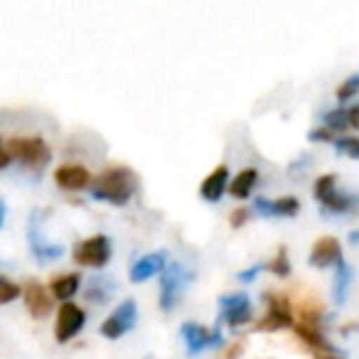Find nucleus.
Segmentation results:
<instances>
[{
	"mask_svg": "<svg viewBox=\"0 0 359 359\" xmlns=\"http://www.w3.org/2000/svg\"><path fill=\"white\" fill-rule=\"evenodd\" d=\"M138 190V175L126 165H114L104 170L99 177L91 180V195L94 200L109 202V205L123 207Z\"/></svg>",
	"mask_w": 359,
	"mask_h": 359,
	"instance_id": "1",
	"label": "nucleus"
},
{
	"mask_svg": "<svg viewBox=\"0 0 359 359\" xmlns=\"http://www.w3.org/2000/svg\"><path fill=\"white\" fill-rule=\"evenodd\" d=\"M11 160H18L25 168L30 170H42L47 163L52 160V150L50 145L45 143L37 135H20V138H11L6 145Z\"/></svg>",
	"mask_w": 359,
	"mask_h": 359,
	"instance_id": "2",
	"label": "nucleus"
},
{
	"mask_svg": "<svg viewBox=\"0 0 359 359\" xmlns=\"http://www.w3.org/2000/svg\"><path fill=\"white\" fill-rule=\"evenodd\" d=\"M315 200L323 205V210L334 212V215H347L357 207V197L349 195V192L337 190V180L334 175H323V177L315 180Z\"/></svg>",
	"mask_w": 359,
	"mask_h": 359,
	"instance_id": "3",
	"label": "nucleus"
},
{
	"mask_svg": "<svg viewBox=\"0 0 359 359\" xmlns=\"http://www.w3.org/2000/svg\"><path fill=\"white\" fill-rule=\"evenodd\" d=\"M192 280V276L187 273V269L177 261H170L163 269V276H160V310L170 313L175 310V305L180 303V295L185 290V285Z\"/></svg>",
	"mask_w": 359,
	"mask_h": 359,
	"instance_id": "4",
	"label": "nucleus"
},
{
	"mask_svg": "<svg viewBox=\"0 0 359 359\" xmlns=\"http://www.w3.org/2000/svg\"><path fill=\"white\" fill-rule=\"evenodd\" d=\"M74 261L79 266H86V269H104L106 264L111 261V241L109 236L96 234L89 236V239L79 241L72 251Z\"/></svg>",
	"mask_w": 359,
	"mask_h": 359,
	"instance_id": "5",
	"label": "nucleus"
},
{
	"mask_svg": "<svg viewBox=\"0 0 359 359\" xmlns=\"http://www.w3.org/2000/svg\"><path fill=\"white\" fill-rule=\"evenodd\" d=\"M180 332H182V339H185V347H187V354H190V357H197V354L205 352V349L219 347L222 339H224L219 332V327L210 330L200 323H185L182 327H180Z\"/></svg>",
	"mask_w": 359,
	"mask_h": 359,
	"instance_id": "6",
	"label": "nucleus"
},
{
	"mask_svg": "<svg viewBox=\"0 0 359 359\" xmlns=\"http://www.w3.org/2000/svg\"><path fill=\"white\" fill-rule=\"evenodd\" d=\"M135 320H138V305H135V300H123V303L101 323V334L109 339H118V337H123L128 330H133Z\"/></svg>",
	"mask_w": 359,
	"mask_h": 359,
	"instance_id": "7",
	"label": "nucleus"
},
{
	"mask_svg": "<svg viewBox=\"0 0 359 359\" xmlns=\"http://www.w3.org/2000/svg\"><path fill=\"white\" fill-rule=\"evenodd\" d=\"M86 323V313L76 303H62V308L57 310V325H55V337L60 344L74 339L81 332Z\"/></svg>",
	"mask_w": 359,
	"mask_h": 359,
	"instance_id": "8",
	"label": "nucleus"
},
{
	"mask_svg": "<svg viewBox=\"0 0 359 359\" xmlns=\"http://www.w3.org/2000/svg\"><path fill=\"white\" fill-rule=\"evenodd\" d=\"M254 318V308L246 293H229L219 298V320L231 327H239L244 323H251Z\"/></svg>",
	"mask_w": 359,
	"mask_h": 359,
	"instance_id": "9",
	"label": "nucleus"
},
{
	"mask_svg": "<svg viewBox=\"0 0 359 359\" xmlns=\"http://www.w3.org/2000/svg\"><path fill=\"white\" fill-rule=\"evenodd\" d=\"M22 300H25L30 315L37 320L47 318V315L52 313V303H55L50 290H47L40 280H27V283L22 285Z\"/></svg>",
	"mask_w": 359,
	"mask_h": 359,
	"instance_id": "10",
	"label": "nucleus"
},
{
	"mask_svg": "<svg viewBox=\"0 0 359 359\" xmlns=\"http://www.w3.org/2000/svg\"><path fill=\"white\" fill-rule=\"evenodd\" d=\"M266 303H269V313L259 323V330H283L293 325V313H290V305L283 295L269 293Z\"/></svg>",
	"mask_w": 359,
	"mask_h": 359,
	"instance_id": "11",
	"label": "nucleus"
},
{
	"mask_svg": "<svg viewBox=\"0 0 359 359\" xmlns=\"http://www.w3.org/2000/svg\"><path fill=\"white\" fill-rule=\"evenodd\" d=\"M91 172L84 168V165H74V163H67V165H60L55 172V182L67 192H79V190H86L91 185Z\"/></svg>",
	"mask_w": 359,
	"mask_h": 359,
	"instance_id": "12",
	"label": "nucleus"
},
{
	"mask_svg": "<svg viewBox=\"0 0 359 359\" xmlns=\"http://www.w3.org/2000/svg\"><path fill=\"white\" fill-rule=\"evenodd\" d=\"M342 259V246L334 236H320L318 241L310 249V266L315 269H330V266H337V261Z\"/></svg>",
	"mask_w": 359,
	"mask_h": 359,
	"instance_id": "13",
	"label": "nucleus"
},
{
	"mask_svg": "<svg viewBox=\"0 0 359 359\" xmlns=\"http://www.w3.org/2000/svg\"><path fill=\"white\" fill-rule=\"evenodd\" d=\"M168 266V251H153L148 256H140L133 266H130V280L133 283H143V280L153 278L155 273Z\"/></svg>",
	"mask_w": 359,
	"mask_h": 359,
	"instance_id": "14",
	"label": "nucleus"
},
{
	"mask_svg": "<svg viewBox=\"0 0 359 359\" xmlns=\"http://www.w3.org/2000/svg\"><path fill=\"white\" fill-rule=\"evenodd\" d=\"M254 210L261 217H295L300 210V202L295 197H278V200H266V197H256Z\"/></svg>",
	"mask_w": 359,
	"mask_h": 359,
	"instance_id": "15",
	"label": "nucleus"
},
{
	"mask_svg": "<svg viewBox=\"0 0 359 359\" xmlns=\"http://www.w3.org/2000/svg\"><path fill=\"white\" fill-rule=\"evenodd\" d=\"M226 182H229V168H226V165H219V168H215V170H212V172L205 177V182L200 185L202 200L217 202L222 195H224Z\"/></svg>",
	"mask_w": 359,
	"mask_h": 359,
	"instance_id": "16",
	"label": "nucleus"
},
{
	"mask_svg": "<svg viewBox=\"0 0 359 359\" xmlns=\"http://www.w3.org/2000/svg\"><path fill=\"white\" fill-rule=\"evenodd\" d=\"M354 283V269L347 264L344 259L337 261V273H334V280H332V298L337 305H342L347 300V293Z\"/></svg>",
	"mask_w": 359,
	"mask_h": 359,
	"instance_id": "17",
	"label": "nucleus"
},
{
	"mask_svg": "<svg viewBox=\"0 0 359 359\" xmlns=\"http://www.w3.org/2000/svg\"><path fill=\"white\" fill-rule=\"evenodd\" d=\"M79 285H81L79 273H62V276H57V278H52L50 295H52V298H57V300H65V303H69V298H72V295H76Z\"/></svg>",
	"mask_w": 359,
	"mask_h": 359,
	"instance_id": "18",
	"label": "nucleus"
},
{
	"mask_svg": "<svg viewBox=\"0 0 359 359\" xmlns=\"http://www.w3.org/2000/svg\"><path fill=\"white\" fill-rule=\"evenodd\" d=\"M256 180H259V170H254V168L241 170V172L231 180V185H229L231 197H236V200H246V197L251 195V190H254Z\"/></svg>",
	"mask_w": 359,
	"mask_h": 359,
	"instance_id": "19",
	"label": "nucleus"
},
{
	"mask_svg": "<svg viewBox=\"0 0 359 359\" xmlns=\"http://www.w3.org/2000/svg\"><path fill=\"white\" fill-rule=\"evenodd\" d=\"M295 332H298V337L303 339V342H308L313 349H320V352H327V354H337V349L332 347V344L325 339V334L320 332V330L315 327H305V325H298L295 327Z\"/></svg>",
	"mask_w": 359,
	"mask_h": 359,
	"instance_id": "20",
	"label": "nucleus"
},
{
	"mask_svg": "<svg viewBox=\"0 0 359 359\" xmlns=\"http://www.w3.org/2000/svg\"><path fill=\"white\" fill-rule=\"evenodd\" d=\"M334 150L342 155H347V158L352 160H359V138H354V135H342V138H334Z\"/></svg>",
	"mask_w": 359,
	"mask_h": 359,
	"instance_id": "21",
	"label": "nucleus"
},
{
	"mask_svg": "<svg viewBox=\"0 0 359 359\" xmlns=\"http://www.w3.org/2000/svg\"><path fill=\"white\" fill-rule=\"evenodd\" d=\"M264 269H269L271 273L280 276V278L290 276V261H288V254H285V249H278V254H276L273 259H271L269 264L264 266Z\"/></svg>",
	"mask_w": 359,
	"mask_h": 359,
	"instance_id": "22",
	"label": "nucleus"
},
{
	"mask_svg": "<svg viewBox=\"0 0 359 359\" xmlns=\"http://www.w3.org/2000/svg\"><path fill=\"white\" fill-rule=\"evenodd\" d=\"M22 295V285L13 283L11 278H3L0 276V305H8L13 300H18Z\"/></svg>",
	"mask_w": 359,
	"mask_h": 359,
	"instance_id": "23",
	"label": "nucleus"
},
{
	"mask_svg": "<svg viewBox=\"0 0 359 359\" xmlns=\"http://www.w3.org/2000/svg\"><path fill=\"white\" fill-rule=\"evenodd\" d=\"M325 128H330V130H344L347 128V111L344 109H332V111H327L325 114Z\"/></svg>",
	"mask_w": 359,
	"mask_h": 359,
	"instance_id": "24",
	"label": "nucleus"
},
{
	"mask_svg": "<svg viewBox=\"0 0 359 359\" xmlns=\"http://www.w3.org/2000/svg\"><path fill=\"white\" fill-rule=\"evenodd\" d=\"M357 94H359V74H352V76H347L342 84H339L337 99L347 101V99H352V96H357Z\"/></svg>",
	"mask_w": 359,
	"mask_h": 359,
	"instance_id": "25",
	"label": "nucleus"
},
{
	"mask_svg": "<svg viewBox=\"0 0 359 359\" xmlns=\"http://www.w3.org/2000/svg\"><path fill=\"white\" fill-rule=\"evenodd\" d=\"M308 138L313 140V143H330V140H334V138H332V130H330V128H323V126H320V128H313V130H310Z\"/></svg>",
	"mask_w": 359,
	"mask_h": 359,
	"instance_id": "26",
	"label": "nucleus"
},
{
	"mask_svg": "<svg viewBox=\"0 0 359 359\" xmlns=\"http://www.w3.org/2000/svg\"><path fill=\"white\" fill-rule=\"evenodd\" d=\"M246 222H249V210H244V207H239V210L231 212V219H229L231 229H239V226H244Z\"/></svg>",
	"mask_w": 359,
	"mask_h": 359,
	"instance_id": "27",
	"label": "nucleus"
},
{
	"mask_svg": "<svg viewBox=\"0 0 359 359\" xmlns=\"http://www.w3.org/2000/svg\"><path fill=\"white\" fill-rule=\"evenodd\" d=\"M261 269H264V266H254V269H249V271H241V273H239V280H241V283H254V280H256V273H259Z\"/></svg>",
	"mask_w": 359,
	"mask_h": 359,
	"instance_id": "28",
	"label": "nucleus"
},
{
	"mask_svg": "<svg viewBox=\"0 0 359 359\" xmlns=\"http://www.w3.org/2000/svg\"><path fill=\"white\" fill-rule=\"evenodd\" d=\"M347 123L352 126V128H359V104L347 109Z\"/></svg>",
	"mask_w": 359,
	"mask_h": 359,
	"instance_id": "29",
	"label": "nucleus"
},
{
	"mask_svg": "<svg viewBox=\"0 0 359 359\" xmlns=\"http://www.w3.org/2000/svg\"><path fill=\"white\" fill-rule=\"evenodd\" d=\"M11 163H13V160H11V155H8L6 145H3V138H0V170H6Z\"/></svg>",
	"mask_w": 359,
	"mask_h": 359,
	"instance_id": "30",
	"label": "nucleus"
},
{
	"mask_svg": "<svg viewBox=\"0 0 359 359\" xmlns=\"http://www.w3.org/2000/svg\"><path fill=\"white\" fill-rule=\"evenodd\" d=\"M239 352H241V344H231L229 352H226V357H224V359H236V357H239Z\"/></svg>",
	"mask_w": 359,
	"mask_h": 359,
	"instance_id": "31",
	"label": "nucleus"
},
{
	"mask_svg": "<svg viewBox=\"0 0 359 359\" xmlns=\"http://www.w3.org/2000/svg\"><path fill=\"white\" fill-rule=\"evenodd\" d=\"M3 217H6V202L0 200V224H3Z\"/></svg>",
	"mask_w": 359,
	"mask_h": 359,
	"instance_id": "32",
	"label": "nucleus"
},
{
	"mask_svg": "<svg viewBox=\"0 0 359 359\" xmlns=\"http://www.w3.org/2000/svg\"><path fill=\"white\" fill-rule=\"evenodd\" d=\"M349 241H352V244H359V231H352V234H349Z\"/></svg>",
	"mask_w": 359,
	"mask_h": 359,
	"instance_id": "33",
	"label": "nucleus"
},
{
	"mask_svg": "<svg viewBox=\"0 0 359 359\" xmlns=\"http://www.w3.org/2000/svg\"><path fill=\"white\" fill-rule=\"evenodd\" d=\"M320 359H339L337 354H325V357H320Z\"/></svg>",
	"mask_w": 359,
	"mask_h": 359,
	"instance_id": "34",
	"label": "nucleus"
}]
</instances>
